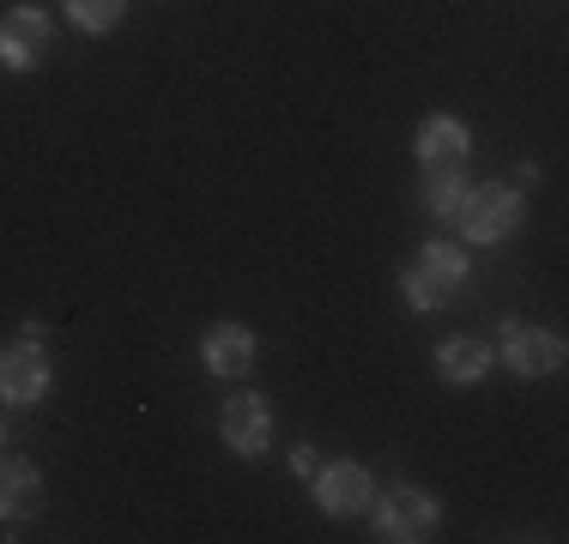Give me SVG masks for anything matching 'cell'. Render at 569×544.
<instances>
[{
	"instance_id": "5bb4252c",
	"label": "cell",
	"mask_w": 569,
	"mask_h": 544,
	"mask_svg": "<svg viewBox=\"0 0 569 544\" xmlns=\"http://www.w3.org/2000/svg\"><path fill=\"white\" fill-rule=\"evenodd\" d=\"M121 7H128V0H67V19H73L79 31H110L121 19Z\"/></svg>"
},
{
	"instance_id": "6da1fadb",
	"label": "cell",
	"mask_w": 569,
	"mask_h": 544,
	"mask_svg": "<svg viewBox=\"0 0 569 544\" xmlns=\"http://www.w3.org/2000/svg\"><path fill=\"white\" fill-rule=\"evenodd\" d=\"M455 224L467 242H503L521 230V194L509 182H485V188H467L455 206Z\"/></svg>"
},
{
	"instance_id": "ba28073f",
	"label": "cell",
	"mask_w": 569,
	"mask_h": 544,
	"mask_svg": "<svg viewBox=\"0 0 569 544\" xmlns=\"http://www.w3.org/2000/svg\"><path fill=\"white\" fill-rule=\"evenodd\" d=\"M316 502L328 514H358L370 502V472L358 460H333V466H316Z\"/></svg>"
},
{
	"instance_id": "9c48e42d",
	"label": "cell",
	"mask_w": 569,
	"mask_h": 544,
	"mask_svg": "<svg viewBox=\"0 0 569 544\" xmlns=\"http://www.w3.org/2000/svg\"><path fill=\"white\" fill-rule=\"evenodd\" d=\"M509 333V363H515V375H551L563 363V339L558 333H546V326H503Z\"/></svg>"
},
{
	"instance_id": "277c9868",
	"label": "cell",
	"mask_w": 569,
	"mask_h": 544,
	"mask_svg": "<svg viewBox=\"0 0 569 544\" xmlns=\"http://www.w3.org/2000/svg\"><path fill=\"white\" fill-rule=\"evenodd\" d=\"M437 521H442V508L425 496V490H388V502L376 508V526H382V538H395V544L430 538Z\"/></svg>"
},
{
	"instance_id": "52a82bcc",
	"label": "cell",
	"mask_w": 569,
	"mask_h": 544,
	"mask_svg": "<svg viewBox=\"0 0 569 544\" xmlns=\"http://www.w3.org/2000/svg\"><path fill=\"white\" fill-rule=\"evenodd\" d=\"M43 514V472L31 460H0V521L24 526Z\"/></svg>"
},
{
	"instance_id": "30bf717a",
	"label": "cell",
	"mask_w": 569,
	"mask_h": 544,
	"mask_svg": "<svg viewBox=\"0 0 569 544\" xmlns=\"http://www.w3.org/2000/svg\"><path fill=\"white\" fill-rule=\"evenodd\" d=\"M200 351H207V370L212 375H249L254 363V333L237 321H219L207 339H200Z\"/></svg>"
},
{
	"instance_id": "7c38bea8",
	"label": "cell",
	"mask_w": 569,
	"mask_h": 544,
	"mask_svg": "<svg viewBox=\"0 0 569 544\" xmlns=\"http://www.w3.org/2000/svg\"><path fill=\"white\" fill-rule=\"evenodd\" d=\"M418 158L425 163H467V128L455 115H430L418 128Z\"/></svg>"
},
{
	"instance_id": "3957f363",
	"label": "cell",
	"mask_w": 569,
	"mask_h": 544,
	"mask_svg": "<svg viewBox=\"0 0 569 544\" xmlns=\"http://www.w3.org/2000/svg\"><path fill=\"white\" fill-rule=\"evenodd\" d=\"M49 49H56V24H49L37 7H12L7 19H0V67L31 73V67L49 61Z\"/></svg>"
},
{
	"instance_id": "8992f818",
	"label": "cell",
	"mask_w": 569,
	"mask_h": 544,
	"mask_svg": "<svg viewBox=\"0 0 569 544\" xmlns=\"http://www.w3.org/2000/svg\"><path fill=\"white\" fill-rule=\"evenodd\" d=\"M219 430H224L230 454H249L254 460L267 447V435H273V412H267V400H254V393H237V400H224Z\"/></svg>"
},
{
	"instance_id": "7a4b0ae2",
	"label": "cell",
	"mask_w": 569,
	"mask_h": 544,
	"mask_svg": "<svg viewBox=\"0 0 569 544\" xmlns=\"http://www.w3.org/2000/svg\"><path fill=\"white\" fill-rule=\"evenodd\" d=\"M460 279H467V254H460L455 242H430V249L400 272V291L412 309H442L460 291Z\"/></svg>"
},
{
	"instance_id": "5b68a950",
	"label": "cell",
	"mask_w": 569,
	"mask_h": 544,
	"mask_svg": "<svg viewBox=\"0 0 569 544\" xmlns=\"http://www.w3.org/2000/svg\"><path fill=\"white\" fill-rule=\"evenodd\" d=\"M49 393V357L24 339V345L0 351V400L7 405H37Z\"/></svg>"
},
{
	"instance_id": "8fae6325",
	"label": "cell",
	"mask_w": 569,
	"mask_h": 544,
	"mask_svg": "<svg viewBox=\"0 0 569 544\" xmlns=\"http://www.w3.org/2000/svg\"><path fill=\"white\" fill-rule=\"evenodd\" d=\"M485 370H491V345H485V339H472V333H460V339H449V345L437 351V375L455 381V387L485 381Z\"/></svg>"
},
{
	"instance_id": "4fadbf2b",
	"label": "cell",
	"mask_w": 569,
	"mask_h": 544,
	"mask_svg": "<svg viewBox=\"0 0 569 544\" xmlns=\"http://www.w3.org/2000/svg\"><path fill=\"white\" fill-rule=\"evenodd\" d=\"M460 194H467V175H460V163H425V206L437 218H455Z\"/></svg>"
},
{
	"instance_id": "9a60e30c",
	"label": "cell",
	"mask_w": 569,
	"mask_h": 544,
	"mask_svg": "<svg viewBox=\"0 0 569 544\" xmlns=\"http://www.w3.org/2000/svg\"><path fill=\"white\" fill-rule=\"evenodd\" d=\"M291 466H297V472H309V478H316V466H321V460H316V447H297V454H291Z\"/></svg>"
},
{
	"instance_id": "2e32d148",
	"label": "cell",
	"mask_w": 569,
	"mask_h": 544,
	"mask_svg": "<svg viewBox=\"0 0 569 544\" xmlns=\"http://www.w3.org/2000/svg\"><path fill=\"white\" fill-rule=\"evenodd\" d=\"M0 435H7V430H0Z\"/></svg>"
}]
</instances>
